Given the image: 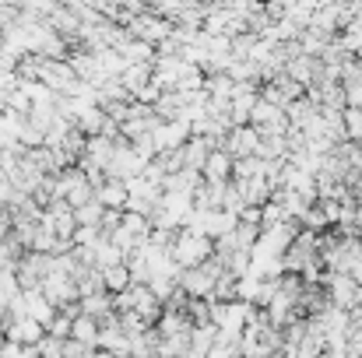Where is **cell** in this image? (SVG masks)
I'll return each mask as SVG.
<instances>
[{"instance_id":"6da1fadb","label":"cell","mask_w":362,"mask_h":358,"mask_svg":"<svg viewBox=\"0 0 362 358\" xmlns=\"http://www.w3.org/2000/svg\"><path fill=\"white\" fill-rule=\"evenodd\" d=\"M257 144H260V133L246 123V126H233L229 130V137L222 141V151H229L233 162H240V158H253L257 155Z\"/></svg>"},{"instance_id":"7a4b0ae2","label":"cell","mask_w":362,"mask_h":358,"mask_svg":"<svg viewBox=\"0 0 362 358\" xmlns=\"http://www.w3.org/2000/svg\"><path fill=\"white\" fill-rule=\"evenodd\" d=\"M341 123H345V141L362 144V109H345Z\"/></svg>"},{"instance_id":"3957f363","label":"cell","mask_w":362,"mask_h":358,"mask_svg":"<svg viewBox=\"0 0 362 358\" xmlns=\"http://www.w3.org/2000/svg\"><path fill=\"white\" fill-rule=\"evenodd\" d=\"M236 218H240V225H253V229H260V208H243Z\"/></svg>"},{"instance_id":"277c9868","label":"cell","mask_w":362,"mask_h":358,"mask_svg":"<svg viewBox=\"0 0 362 358\" xmlns=\"http://www.w3.org/2000/svg\"><path fill=\"white\" fill-rule=\"evenodd\" d=\"M320 358H324V355H320Z\"/></svg>"}]
</instances>
